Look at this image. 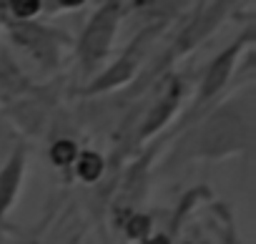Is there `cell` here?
<instances>
[{
  "label": "cell",
  "mask_w": 256,
  "mask_h": 244,
  "mask_svg": "<svg viewBox=\"0 0 256 244\" xmlns=\"http://www.w3.org/2000/svg\"><path fill=\"white\" fill-rule=\"evenodd\" d=\"M174 146L161 161L158 171L171 174L194 161H226L234 156H251L256 141V91L254 83L228 93L214 108L194 118L171 136Z\"/></svg>",
  "instance_id": "1"
},
{
  "label": "cell",
  "mask_w": 256,
  "mask_h": 244,
  "mask_svg": "<svg viewBox=\"0 0 256 244\" xmlns=\"http://www.w3.org/2000/svg\"><path fill=\"white\" fill-rule=\"evenodd\" d=\"M234 8H236L234 3H198V6H194V11L188 13L186 23L176 31L171 46L164 51V56L158 58L154 71H168L171 73V66L181 56L196 51L204 41H208L221 28V23L231 16Z\"/></svg>",
  "instance_id": "7"
},
{
  "label": "cell",
  "mask_w": 256,
  "mask_h": 244,
  "mask_svg": "<svg viewBox=\"0 0 256 244\" xmlns=\"http://www.w3.org/2000/svg\"><path fill=\"white\" fill-rule=\"evenodd\" d=\"M30 88L33 81L23 73V68L13 61V56L6 48H0V101L10 103L23 93H28Z\"/></svg>",
  "instance_id": "9"
},
{
  "label": "cell",
  "mask_w": 256,
  "mask_h": 244,
  "mask_svg": "<svg viewBox=\"0 0 256 244\" xmlns=\"http://www.w3.org/2000/svg\"><path fill=\"white\" fill-rule=\"evenodd\" d=\"M78 151H80V144H78L73 136H56V139L48 144V161H50V166H53L56 171L70 174Z\"/></svg>",
  "instance_id": "11"
},
{
  "label": "cell",
  "mask_w": 256,
  "mask_h": 244,
  "mask_svg": "<svg viewBox=\"0 0 256 244\" xmlns=\"http://www.w3.org/2000/svg\"><path fill=\"white\" fill-rule=\"evenodd\" d=\"M256 46V33H254V21L234 38L228 41L218 53H214L204 66H201V73H198V81H196V93H194V101L181 111L178 121L174 124L171 134H176L178 129H184L186 124H191L194 118H198L201 113H206L208 108H214L221 98H226L231 83H234V76L238 73V63L241 58H246ZM168 134V136H171Z\"/></svg>",
  "instance_id": "2"
},
{
  "label": "cell",
  "mask_w": 256,
  "mask_h": 244,
  "mask_svg": "<svg viewBox=\"0 0 256 244\" xmlns=\"http://www.w3.org/2000/svg\"><path fill=\"white\" fill-rule=\"evenodd\" d=\"M83 0H43V16H60V13H76L83 11Z\"/></svg>",
  "instance_id": "12"
},
{
  "label": "cell",
  "mask_w": 256,
  "mask_h": 244,
  "mask_svg": "<svg viewBox=\"0 0 256 244\" xmlns=\"http://www.w3.org/2000/svg\"><path fill=\"white\" fill-rule=\"evenodd\" d=\"M0 244H6V236H0Z\"/></svg>",
  "instance_id": "14"
},
{
  "label": "cell",
  "mask_w": 256,
  "mask_h": 244,
  "mask_svg": "<svg viewBox=\"0 0 256 244\" xmlns=\"http://www.w3.org/2000/svg\"><path fill=\"white\" fill-rule=\"evenodd\" d=\"M106 174H108L106 154L98 151V149H90V146H80V151L76 156V164L70 169V176L83 186H96L106 179Z\"/></svg>",
  "instance_id": "10"
},
{
  "label": "cell",
  "mask_w": 256,
  "mask_h": 244,
  "mask_svg": "<svg viewBox=\"0 0 256 244\" xmlns=\"http://www.w3.org/2000/svg\"><path fill=\"white\" fill-rule=\"evenodd\" d=\"M128 16V3L120 0H106V3L93 6V11L88 13L83 28L78 36H73V58H76V68L83 78V83L88 78H93L113 56V46L120 31L123 18Z\"/></svg>",
  "instance_id": "3"
},
{
  "label": "cell",
  "mask_w": 256,
  "mask_h": 244,
  "mask_svg": "<svg viewBox=\"0 0 256 244\" xmlns=\"http://www.w3.org/2000/svg\"><path fill=\"white\" fill-rule=\"evenodd\" d=\"M188 244H214V239H211V234H206V231L198 226V229H194V234H191Z\"/></svg>",
  "instance_id": "13"
},
{
  "label": "cell",
  "mask_w": 256,
  "mask_h": 244,
  "mask_svg": "<svg viewBox=\"0 0 256 244\" xmlns=\"http://www.w3.org/2000/svg\"><path fill=\"white\" fill-rule=\"evenodd\" d=\"M8 43L26 53L43 73H56L63 63L66 48H73V36L66 28L38 21H0Z\"/></svg>",
  "instance_id": "5"
},
{
  "label": "cell",
  "mask_w": 256,
  "mask_h": 244,
  "mask_svg": "<svg viewBox=\"0 0 256 244\" xmlns=\"http://www.w3.org/2000/svg\"><path fill=\"white\" fill-rule=\"evenodd\" d=\"M166 26L168 23H164V21H151L141 33H136L131 38V43L118 53V58L108 61L93 78L80 83V88L76 93L83 96V98H96V96H106V93L123 91L126 86H131L138 78V73H141V68H144V63H146L158 33Z\"/></svg>",
  "instance_id": "4"
},
{
  "label": "cell",
  "mask_w": 256,
  "mask_h": 244,
  "mask_svg": "<svg viewBox=\"0 0 256 244\" xmlns=\"http://www.w3.org/2000/svg\"><path fill=\"white\" fill-rule=\"evenodd\" d=\"M186 98H188V83L181 73L171 71L166 73L158 86H156V93L151 98V103L144 108V116L136 126V139L134 144L136 146H146L148 141H158L161 134L174 124V118L178 121L181 111L186 108Z\"/></svg>",
  "instance_id": "6"
},
{
  "label": "cell",
  "mask_w": 256,
  "mask_h": 244,
  "mask_svg": "<svg viewBox=\"0 0 256 244\" xmlns=\"http://www.w3.org/2000/svg\"><path fill=\"white\" fill-rule=\"evenodd\" d=\"M30 164V144L28 139H20L13 151L0 161V236H6V226L10 214L16 211L28 176Z\"/></svg>",
  "instance_id": "8"
}]
</instances>
